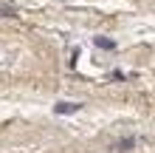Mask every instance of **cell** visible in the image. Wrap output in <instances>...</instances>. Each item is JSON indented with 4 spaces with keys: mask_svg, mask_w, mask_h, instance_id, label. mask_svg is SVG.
Wrapping results in <instances>:
<instances>
[{
    "mask_svg": "<svg viewBox=\"0 0 155 153\" xmlns=\"http://www.w3.org/2000/svg\"><path fill=\"white\" fill-rule=\"evenodd\" d=\"M14 14H17V9H14V6L0 3V17H14Z\"/></svg>",
    "mask_w": 155,
    "mask_h": 153,
    "instance_id": "277c9868",
    "label": "cell"
},
{
    "mask_svg": "<svg viewBox=\"0 0 155 153\" xmlns=\"http://www.w3.org/2000/svg\"><path fill=\"white\" fill-rule=\"evenodd\" d=\"M82 108V102H57L54 105V113L57 116H68V113H76Z\"/></svg>",
    "mask_w": 155,
    "mask_h": 153,
    "instance_id": "6da1fadb",
    "label": "cell"
},
{
    "mask_svg": "<svg viewBox=\"0 0 155 153\" xmlns=\"http://www.w3.org/2000/svg\"><path fill=\"white\" fill-rule=\"evenodd\" d=\"M93 46L96 48H104V51H113L116 48V40H110V37H93Z\"/></svg>",
    "mask_w": 155,
    "mask_h": 153,
    "instance_id": "3957f363",
    "label": "cell"
},
{
    "mask_svg": "<svg viewBox=\"0 0 155 153\" xmlns=\"http://www.w3.org/2000/svg\"><path fill=\"white\" fill-rule=\"evenodd\" d=\"M133 148H135V139H133V136L118 139V142H113V145H110V150H116V153H124V150H133Z\"/></svg>",
    "mask_w": 155,
    "mask_h": 153,
    "instance_id": "7a4b0ae2",
    "label": "cell"
}]
</instances>
